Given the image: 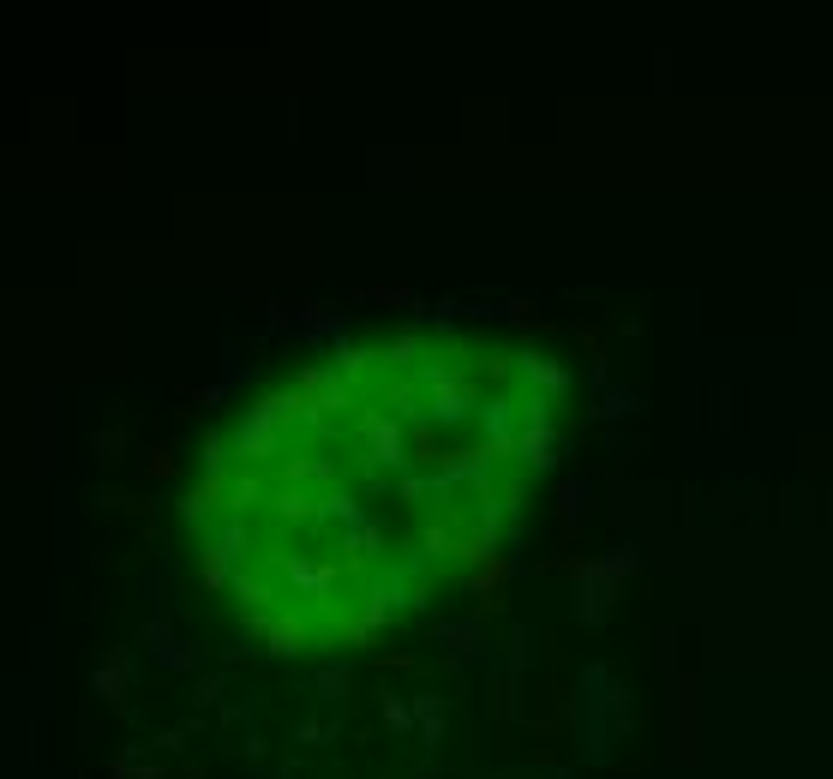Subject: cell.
Listing matches in <instances>:
<instances>
[{
	"mask_svg": "<svg viewBox=\"0 0 833 779\" xmlns=\"http://www.w3.org/2000/svg\"><path fill=\"white\" fill-rule=\"evenodd\" d=\"M558 378L480 330H390L240 402L186 498L198 576L276 654L360 648L498 558Z\"/></svg>",
	"mask_w": 833,
	"mask_h": 779,
	"instance_id": "obj_1",
	"label": "cell"
}]
</instances>
